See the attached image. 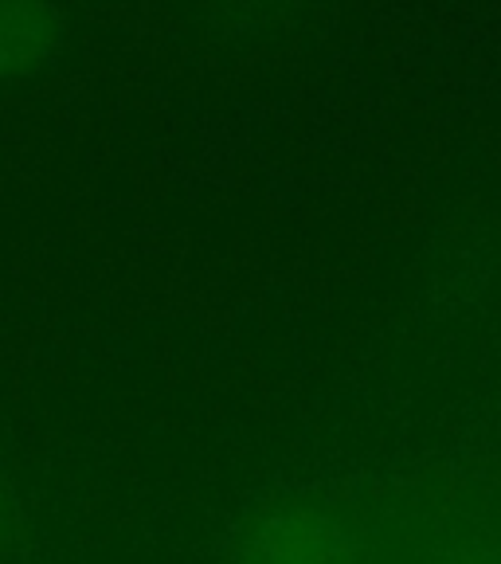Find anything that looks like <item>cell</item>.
<instances>
[{"label": "cell", "mask_w": 501, "mask_h": 564, "mask_svg": "<svg viewBox=\"0 0 501 564\" xmlns=\"http://www.w3.org/2000/svg\"><path fill=\"white\" fill-rule=\"evenodd\" d=\"M326 545L329 538L314 525H279L266 533L259 564H334Z\"/></svg>", "instance_id": "2"}, {"label": "cell", "mask_w": 501, "mask_h": 564, "mask_svg": "<svg viewBox=\"0 0 501 564\" xmlns=\"http://www.w3.org/2000/svg\"><path fill=\"white\" fill-rule=\"evenodd\" d=\"M59 44V28L40 9H0V75H28Z\"/></svg>", "instance_id": "1"}]
</instances>
